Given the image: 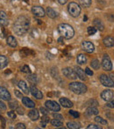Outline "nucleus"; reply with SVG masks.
<instances>
[{
	"mask_svg": "<svg viewBox=\"0 0 114 129\" xmlns=\"http://www.w3.org/2000/svg\"><path fill=\"white\" fill-rule=\"evenodd\" d=\"M30 27V19L26 16H19L13 24V31L17 35L22 36L28 32Z\"/></svg>",
	"mask_w": 114,
	"mask_h": 129,
	"instance_id": "1",
	"label": "nucleus"
},
{
	"mask_svg": "<svg viewBox=\"0 0 114 129\" xmlns=\"http://www.w3.org/2000/svg\"><path fill=\"white\" fill-rule=\"evenodd\" d=\"M58 32H59V34H61L63 38L68 39V40L71 39L74 36V34H75V31H74L73 27L70 26V25L65 24V23L60 24L59 26H58Z\"/></svg>",
	"mask_w": 114,
	"mask_h": 129,
	"instance_id": "2",
	"label": "nucleus"
},
{
	"mask_svg": "<svg viewBox=\"0 0 114 129\" xmlns=\"http://www.w3.org/2000/svg\"><path fill=\"white\" fill-rule=\"evenodd\" d=\"M68 88L71 91H73L75 94H83L87 91V86L84 83H82L80 82L70 83L68 85Z\"/></svg>",
	"mask_w": 114,
	"mask_h": 129,
	"instance_id": "3",
	"label": "nucleus"
},
{
	"mask_svg": "<svg viewBox=\"0 0 114 129\" xmlns=\"http://www.w3.org/2000/svg\"><path fill=\"white\" fill-rule=\"evenodd\" d=\"M68 13L74 18H77L81 13V7L75 2H71L68 6Z\"/></svg>",
	"mask_w": 114,
	"mask_h": 129,
	"instance_id": "4",
	"label": "nucleus"
},
{
	"mask_svg": "<svg viewBox=\"0 0 114 129\" xmlns=\"http://www.w3.org/2000/svg\"><path fill=\"white\" fill-rule=\"evenodd\" d=\"M102 67L105 71H111L112 70V63H111V59H110L109 55L107 54H104V56H103Z\"/></svg>",
	"mask_w": 114,
	"mask_h": 129,
	"instance_id": "5",
	"label": "nucleus"
},
{
	"mask_svg": "<svg viewBox=\"0 0 114 129\" xmlns=\"http://www.w3.org/2000/svg\"><path fill=\"white\" fill-rule=\"evenodd\" d=\"M99 80H100L101 83H102L103 85H104V86L114 87V81L111 77H108V76L103 74V75H101L100 77H99Z\"/></svg>",
	"mask_w": 114,
	"mask_h": 129,
	"instance_id": "6",
	"label": "nucleus"
},
{
	"mask_svg": "<svg viewBox=\"0 0 114 129\" xmlns=\"http://www.w3.org/2000/svg\"><path fill=\"white\" fill-rule=\"evenodd\" d=\"M45 105L49 111H53V112H59L61 110V106L58 105L57 102L53 100H48L45 102Z\"/></svg>",
	"mask_w": 114,
	"mask_h": 129,
	"instance_id": "7",
	"label": "nucleus"
},
{
	"mask_svg": "<svg viewBox=\"0 0 114 129\" xmlns=\"http://www.w3.org/2000/svg\"><path fill=\"white\" fill-rule=\"evenodd\" d=\"M62 73L63 75L65 76L68 79H72V80H75L77 78V73L74 70L70 68H65L62 70Z\"/></svg>",
	"mask_w": 114,
	"mask_h": 129,
	"instance_id": "8",
	"label": "nucleus"
},
{
	"mask_svg": "<svg viewBox=\"0 0 114 129\" xmlns=\"http://www.w3.org/2000/svg\"><path fill=\"white\" fill-rule=\"evenodd\" d=\"M0 99L5 101H10L12 99L10 92L7 90V89L2 86H0Z\"/></svg>",
	"mask_w": 114,
	"mask_h": 129,
	"instance_id": "9",
	"label": "nucleus"
},
{
	"mask_svg": "<svg viewBox=\"0 0 114 129\" xmlns=\"http://www.w3.org/2000/svg\"><path fill=\"white\" fill-rule=\"evenodd\" d=\"M32 12L34 16H37V17H44L46 15V12H45L44 9L41 6H33L32 8Z\"/></svg>",
	"mask_w": 114,
	"mask_h": 129,
	"instance_id": "10",
	"label": "nucleus"
},
{
	"mask_svg": "<svg viewBox=\"0 0 114 129\" xmlns=\"http://www.w3.org/2000/svg\"><path fill=\"white\" fill-rule=\"evenodd\" d=\"M82 48H83V50H84V51L87 53H90H90H93L94 49H95L94 45L92 44L91 42H90V41H83Z\"/></svg>",
	"mask_w": 114,
	"mask_h": 129,
	"instance_id": "11",
	"label": "nucleus"
},
{
	"mask_svg": "<svg viewBox=\"0 0 114 129\" xmlns=\"http://www.w3.org/2000/svg\"><path fill=\"white\" fill-rule=\"evenodd\" d=\"M113 97H114V93L112 90H104V91L101 93V98H102L104 101L111 100Z\"/></svg>",
	"mask_w": 114,
	"mask_h": 129,
	"instance_id": "12",
	"label": "nucleus"
},
{
	"mask_svg": "<svg viewBox=\"0 0 114 129\" xmlns=\"http://www.w3.org/2000/svg\"><path fill=\"white\" fill-rule=\"evenodd\" d=\"M30 91H31V93H32V95L33 96L34 98H36L37 99H43V94H42V92H41V90H38V89L36 88V87L32 86L30 88Z\"/></svg>",
	"mask_w": 114,
	"mask_h": 129,
	"instance_id": "13",
	"label": "nucleus"
},
{
	"mask_svg": "<svg viewBox=\"0 0 114 129\" xmlns=\"http://www.w3.org/2000/svg\"><path fill=\"white\" fill-rule=\"evenodd\" d=\"M9 24L8 19H7V15L5 14V12L1 11L0 12V26H7Z\"/></svg>",
	"mask_w": 114,
	"mask_h": 129,
	"instance_id": "14",
	"label": "nucleus"
},
{
	"mask_svg": "<svg viewBox=\"0 0 114 129\" xmlns=\"http://www.w3.org/2000/svg\"><path fill=\"white\" fill-rule=\"evenodd\" d=\"M103 41H104V46L107 47V48H111V47L114 46V38L112 36H106L103 40Z\"/></svg>",
	"mask_w": 114,
	"mask_h": 129,
	"instance_id": "15",
	"label": "nucleus"
},
{
	"mask_svg": "<svg viewBox=\"0 0 114 129\" xmlns=\"http://www.w3.org/2000/svg\"><path fill=\"white\" fill-rule=\"evenodd\" d=\"M60 104L63 107H66V108H71L73 106V103L68 99H67V98H61V99H60Z\"/></svg>",
	"mask_w": 114,
	"mask_h": 129,
	"instance_id": "16",
	"label": "nucleus"
},
{
	"mask_svg": "<svg viewBox=\"0 0 114 129\" xmlns=\"http://www.w3.org/2000/svg\"><path fill=\"white\" fill-rule=\"evenodd\" d=\"M22 103H23V105H25L26 107H28V108H34V107H35V103L32 100H31L27 97H25V98L23 97Z\"/></svg>",
	"mask_w": 114,
	"mask_h": 129,
	"instance_id": "17",
	"label": "nucleus"
},
{
	"mask_svg": "<svg viewBox=\"0 0 114 129\" xmlns=\"http://www.w3.org/2000/svg\"><path fill=\"white\" fill-rule=\"evenodd\" d=\"M28 117L32 119V121H35L39 119L40 117V114H39V112H38L36 109H32L31 110L30 112H28Z\"/></svg>",
	"mask_w": 114,
	"mask_h": 129,
	"instance_id": "18",
	"label": "nucleus"
},
{
	"mask_svg": "<svg viewBox=\"0 0 114 129\" xmlns=\"http://www.w3.org/2000/svg\"><path fill=\"white\" fill-rule=\"evenodd\" d=\"M18 85H19V89H20L25 94H28L29 92H30V89L28 88L27 84H26L25 81H19V83H18Z\"/></svg>",
	"mask_w": 114,
	"mask_h": 129,
	"instance_id": "19",
	"label": "nucleus"
},
{
	"mask_svg": "<svg viewBox=\"0 0 114 129\" xmlns=\"http://www.w3.org/2000/svg\"><path fill=\"white\" fill-rule=\"evenodd\" d=\"M75 71L77 73V77H79L81 80H85L86 79V77H85V72L80 68V67H75Z\"/></svg>",
	"mask_w": 114,
	"mask_h": 129,
	"instance_id": "20",
	"label": "nucleus"
},
{
	"mask_svg": "<svg viewBox=\"0 0 114 129\" xmlns=\"http://www.w3.org/2000/svg\"><path fill=\"white\" fill-rule=\"evenodd\" d=\"M93 25H94V26H95L97 29H98L99 31H104V26L100 19H94Z\"/></svg>",
	"mask_w": 114,
	"mask_h": 129,
	"instance_id": "21",
	"label": "nucleus"
},
{
	"mask_svg": "<svg viewBox=\"0 0 114 129\" xmlns=\"http://www.w3.org/2000/svg\"><path fill=\"white\" fill-rule=\"evenodd\" d=\"M98 110L96 108V106H89V108L86 110V114L87 115H97L98 114Z\"/></svg>",
	"mask_w": 114,
	"mask_h": 129,
	"instance_id": "22",
	"label": "nucleus"
},
{
	"mask_svg": "<svg viewBox=\"0 0 114 129\" xmlns=\"http://www.w3.org/2000/svg\"><path fill=\"white\" fill-rule=\"evenodd\" d=\"M46 13H47V15H48L49 18H51V19H55V18L58 16L57 12H55L54 9L50 8V7H48V8H47Z\"/></svg>",
	"mask_w": 114,
	"mask_h": 129,
	"instance_id": "23",
	"label": "nucleus"
},
{
	"mask_svg": "<svg viewBox=\"0 0 114 129\" xmlns=\"http://www.w3.org/2000/svg\"><path fill=\"white\" fill-rule=\"evenodd\" d=\"M7 44L9 45L12 48H16L18 46V42L16 41V39L13 37V36H9L7 38Z\"/></svg>",
	"mask_w": 114,
	"mask_h": 129,
	"instance_id": "24",
	"label": "nucleus"
},
{
	"mask_svg": "<svg viewBox=\"0 0 114 129\" xmlns=\"http://www.w3.org/2000/svg\"><path fill=\"white\" fill-rule=\"evenodd\" d=\"M77 63H78V64H80V65L85 64V63L87 62L86 56L84 55V54H78V55H77Z\"/></svg>",
	"mask_w": 114,
	"mask_h": 129,
	"instance_id": "25",
	"label": "nucleus"
},
{
	"mask_svg": "<svg viewBox=\"0 0 114 129\" xmlns=\"http://www.w3.org/2000/svg\"><path fill=\"white\" fill-rule=\"evenodd\" d=\"M7 64H8V59H7V57L0 54V70L5 68L7 66Z\"/></svg>",
	"mask_w": 114,
	"mask_h": 129,
	"instance_id": "26",
	"label": "nucleus"
},
{
	"mask_svg": "<svg viewBox=\"0 0 114 129\" xmlns=\"http://www.w3.org/2000/svg\"><path fill=\"white\" fill-rule=\"evenodd\" d=\"M67 126H68V128H70V129H78L81 127V125L79 124V123L70 121V122L67 123Z\"/></svg>",
	"mask_w": 114,
	"mask_h": 129,
	"instance_id": "27",
	"label": "nucleus"
},
{
	"mask_svg": "<svg viewBox=\"0 0 114 129\" xmlns=\"http://www.w3.org/2000/svg\"><path fill=\"white\" fill-rule=\"evenodd\" d=\"M90 66L94 70H99V68H100V62H99V61L97 59H94L90 62Z\"/></svg>",
	"mask_w": 114,
	"mask_h": 129,
	"instance_id": "28",
	"label": "nucleus"
},
{
	"mask_svg": "<svg viewBox=\"0 0 114 129\" xmlns=\"http://www.w3.org/2000/svg\"><path fill=\"white\" fill-rule=\"evenodd\" d=\"M51 124L52 126H54L55 127H61V126H63V123L61 120H59V119H53L51 120Z\"/></svg>",
	"mask_w": 114,
	"mask_h": 129,
	"instance_id": "29",
	"label": "nucleus"
},
{
	"mask_svg": "<svg viewBox=\"0 0 114 129\" xmlns=\"http://www.w3.org/2000/svg\"><path fill=\"white\" fill-rule=\"evenodd\" d=\"M30 53L33 54V52L31 51L30 49H28V48H22V49L20 50V55L23 56V57H26V56L29 55V54H30Z\"/></svg>",
	"mask_w": 114,
	"mask_h": 129,
	"instance_id": "30",
	"label": "nucleus"
},
{
	"mask_svg": "<svg viewBox=\"0 0 114 129\" xmlns=\"http://www.w3.org/2000/svg\"><path fill=\"white\" fill-rule=\"evenodd\" d=\"M85 105L86 106H97L98 105V102L96 99H90V100L86 102Z\"/></svg>",
	"mask_w": 114,
	"mask_h": 129,
	"instance_id": "31",
	"label": "nucleus"
},
{
	"mask_svg": "<svg viewBox=\"0 0 114 129\" xmlns=\"http://www.w3.org/2000/svg\"><path fill=\"white\" fill-rule=\"evenodd\" d=\"M95 121L101 125H107V121H106L104 119H103V118L99 117V116H97V117L95 118Z\"/></svg>",
	"mask_w": 114,
	"mask_h": 129,
	"instance_id": "32",
	"label": "nucleus"
},
{
	"mask_svg": "<svg viewBox=\"0 0 114 129\" xmlns=\"http://www.w3.org/2000/svg\"><path fill=\"white\" fill-rule=\"evenodd\" d=\"M81 5L84 7H90V5H91V0H79Z\"/></svg>",
	"mask_w": 114,
	"mask_h": 129,
	"instance_id": "33",
	"label": "nucleus"
},
{
	"mask_svg": "<svg viewBox=\"0 0 114 129\" xmlns=\"http://www.w3.org/2000/svg\"><path fill=\"white\" fill-rule=\"evenodd\" d=\"M27 79L29 82H31L32 83H36L38 82V78L36 75H29L27 77Z\"/></svg>",
	"mask_w": 114,
	"mask_h": 129,
	"instance_id": "34",
	"label": "nucleus"
},
{
	"mask_svg": "<svg viewBox=\"0 0 114 129\" xmlns=\"http://www.w3.org/2000/svg\"><path fill=\"white\" fill-rule=\"evenodd\" d=\"M48 122H49V118L47 117V115H45V117H43L42 119H41V126H42V127H45Z\"/></svg>",
	"mask_w": 114,
	"mask_h": 129,
	"instance_id": "35",
	"label": "nucleus"
},
{
	"mask_svg": "<svg viewBox=\"0 0 114 129\" xmlns=\"http://www.w3.org/2000/svg\"><path fill=\"white\" fill-rule=\"evenodd\" d=\"M87 32H88V34H90V35H93V34H95L97 33V29H96V27L88 26Z\"/></svg>",
	"mask_w": 114,
	"mask_h": 129,
	"instance_id": "36",
	"label": "nucleus"
},
{
	"mask_svg": "<svg viewBox=\"0 0 114 129\" xmlns=\"http://www.w3.org/2000/svg\"><path fill=\"white\" fill-rule=\"evenodd\" d=\"M21 71H22L23 73H26V74H31V70L27 65H24V66L21 68Z\"/></svg>",
	"mask_w": 114,
	"mask_h": 129,
	"instance_id": "37",
	"label": "nucleus"
},
{
	"mask_svg": "<svg viewBox=\"0 0 114 129\" xmlns=\"http://www.w3.org/2000/svg\"><path fill=\"white\" fill-rule=\"evenodd\" d=\"M9 106H10V108H12V110H16L17 109V107L19 106V105H18V102L17 101H12V102H10L9 103Z\"/></svg>",
	"mask_w": 114,
	"mask_h": 129,
	"instance_id": "38",
	"label": "nucleus"
},
{
	"mask_svg": "<svg viewBox=\"0 0 114 129\" xmlns=\"http://www.w3.org/2000/svg\"><path fill=\"white\" fill-rule=\"evenodd\" d=\"M69 114L71 116H73L74 118H79V116H80L79 112H75V111H73V110H70L69 111Z\"/></svg>",
	"mask_w": 114,
	"mask_h": 129,
	"instance_id": "39",
	"label": "nucleus"
},
{
	"mask_svg": "<svg viewBox=\"0 0 114 129\" xmlns=\"http://www.w3.org/2000/svg\"><path fill=\"white\" fill-rule=\"evenodd\" d=\"M7 115H8V117H10L12 119H16V114H15V112H13V111H11V112H9L8 113H7Z\"/></svg>",
	"mask_w": 114,
	"mask_h": 129,
	"instance_id": "40",
	"label": "nucleus"
},
{
	"mask_svg": "<svg viewBox=\"0 0 114 129\" xmlns=\"http://www.w3.org/2000/svg\"><path fill=\"white\" fill-rule=\"evenodd\" d=\"M16 112H18V114H19V115H23V114L25 113V111H24V109L22 108V107H20V106H18L17 107V109H16Z\"/></svg>",
	"mask_w": 114,
	"mask_h": 129,
	"instance_id": "41",
	"label": "nucleus"
},
{
	"mask_svg": "<svg viewBox=\"0 0 114 129\" xmlns=\"http://www.w3.org/2000/svg\"><path fill=\"white\" fill-rule=\"evenodd\" d=\"M40 111H41V112L43 114V115H48V112H49V110L46 109L45 107H41V108H40Z\"/></svg>",
	"mask_w": 114,
	"mask_h": 129,
	"instance_id": "42",
	"label": "nucleus"
},
{
	"mask_svg": "<svg viewBox=\"0 0 114 129\" xmlns=\"http://www.w3.org/2000/svg\"><path fill=\"white\" fill-rule=\"evenodd\" d=\"M87 128H88V129H101L102 127H101L100 126H97V125L90 124V125H89V126H87Z\"/></svg>",
	"mask_w": 114,
	"mask_h": 129,
	"instance_id": "43",
	"label": "nucleus"
},
{
	"mask_svg": "<svg viewBox=\"0 0 114 129\" xmlns=\"http://www.w3.org/2000/svg\"><path fill=\"white\" fill-rule=\"evenodd\" d=\"M53 117L55 118V119H59V120H62V119H63L62 115H61V114H59V113H54Z\"/></svg>",
	"mask_w": 114,
	"mask_h": 129,
	"instance_id": "44",
	"label": "nucleus"
},
{
	"mask_svg": "<svg viewBox=\"0 0 114 129\" xmlns=\"http://www.w3.org/2000/svg\"><path fill=\"white\" fill-rule=\"evenodd\" d=\"M14 93H15L16 97L19 98V99H23V95L19 90H14Z\"/></svg>",
	"mask_w": 114,
	"mask_h": 129,
	"instance_id": "45",
	"label": "nucleus"
},
{
	"mask_svg": "<svg viewBox=\"0 0 114 129\" xmlns=\"http://www.w3.org/2000/svg\"><path fill=\"white\" fill-rule=\"evenodd\" d=\"M16 128L17 129H26V126L23 123H18L16 125Z\"/></svg>",
	"mask_w": 114,
	"mask_h": 129,
	"instance_id": "46",
	"label": "nucleus"
},
{
	"mask_svg": "<svg viewBox=\"0 0 114 129\" xmlns=\"http://www.w3.org/2000/svg\"><path fill=\"white\" fill-rule=\"evenodd\" d=\"M0 110H6V105H5V104L3 102V101L0 99Z\"/></svg>",
	"mask_w": 114,
	"mask_h": 129,
	"instance_id": "47",
	"label": "nucleus"
},
{
	"mask_svg": "<svg viewBox=\"0 0 114 129\" xmlns=\"http://www.w3.org/2000/svg\"><path fill=\"white\" fill-rule=\"evenodd\" d=\"M85 74H87L88 76H92L93 75V71L91 70H90L89 68H86L85 69Z\"/></svg>",
	"mask_w": 114,
	"mask_h": 129,
	"instance_id": "48",
	"label": "nucleus"
},
{
	"mask_svg": "<svg viewBox=\"0 0 114 129\" xmlns=\"http://www.w3.org/2000/svg\"><path fill=\"white\" fill-rule=\"evenodd\" d=\"M107 106L110 107V108H114V99L113 100H110V102L107 104Z\"/></svg>",
	"mask_w": 114,
	"mask_h": 129,
	"instance_id": "49",
	"label": "nucleus"
},
{
	"mask_svg": "<svg viewBox=\"0 0 114 129\" xmlns=\"http://www.w3.org/2000/svg\"><path fill=\"white\" fill-rule=\"evenodd\" d=\"M0 119L2 120V126H3V127H5V119H4L2 116H0Z\"/></svg>",
	"mask_w": 114,
	"mask_h": 129,
	"instance_id": "50",
	"label": "nucleus"
},
{
	"mask_svg": "<svg viewBox=\"0 0 114 129\" xmlns=\"http://www.w3.org/2000/svg\"><path fill=\"white\" fill-rule=\"evenodd\" d=\"M57 1L59 2L61 5H65V4L67 3V1H68V0H57Z\"/></svg>",
	"mask_w": 114,
	"mask_h": 129,
	"instance_id": "51",
	"label": "nucleus"
},
{
	"mask_svg": "<svg viewBox=\"0 0 114 129\" xmlns=\"http://www.w3.org/2000/svg\"><path fill=\"white\" fill-rule=\"evenodd\" d=\"M62 41H63V37H62V36H61V38H59V39H58V42L61 43V44H62V43H63Z\"/></svg>",
	"mask_w": 114,
	"mask_h": 129,
	"instance_id": "52",
	"label": "nucleus"
},
{
	"mask_svg": "<svg viewBox=\"0 0 114 129\" xmlns=\"http://www.w3.org/2000/svg\"><path fill=\"white\" fill-rule=\"evenodd\" d=\"M51 41H52L51 38H48V43H51V42H52Z\"/></svg>",
	"mask_w": 114,
	"mask_h": 129,
	"instance_id": "53",
	"label": "nucleus"
},
{
	"mask_svg": "<svg viewBox=\"0 0 114 129\" xmlns=\"http://www.w3.org/2000/svg\"><path fill=\"white\" fill-rule=\"evenodd\" d=\"M87 19H88L87 16H84V21H87Z\"/></svg>",
	"mask_w": 114,
	"mask_h": 129,
	"instance_id": "54",
	"label": "nucleus"
},
{
	"mask_svg": "<svg viewBox=\"0 0 114 129\" xmlns=\"http://www.w3.org/2000/svg\"><path fill=\"white\" fill-rule=\"evenodd\" d=\"M11 73V70H8V71H5V74H10Z\"/></svg>",
	"mask_w": 114,
	"mask_h": 129,
	"instance_id": "55",
	"label": "nucleus"
},
{
	"mask_svg": "<svg viewBox=\"0 0 114 129\" xmlns=\"http://www.w3.org/2000/svg\"><path fill=\"white\" fill-rule=\"evenodd\" d=\"M25 2H26V3H28V0H24Z\"/></svg>",
	"mask_w": 114,
	"mask_h": 129,
	"instance_id": "56",
	"label": "nucleus"
}]
</instances>
